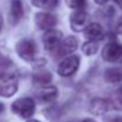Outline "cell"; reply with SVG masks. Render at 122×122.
<instances>
[{
	"instance_id": "1",
	"label": "cell",
	"mask_w": 122,
	"mask_h": 122,
	"mask_svg": "<svg viewBox=\"0 0 122 122\" xmlns=\"http://www.w3.org/2000/svg\"><path fill=\"white\" fill-rule=\"evenodd\" d=\"M36 109L35 101L31 97H23L14 101L11 106V110L23 119H30Z\"/></svg>"
},
{
	"instance_id": "2",
	"label": "cell",
	"mask_w": 122,
	"mask_h": 122,
	"mask_svg": "<svg viewBox=\"0 0 122 122\" xmlns=\"http://www.w3.org/2000/svg\"><path fill=\"white\" fill-rule=\"evenodd\" d=\"M18 90V80L11 72H0V96L11 97Z\"/></svg>"
},
{
	"instance_id": "3",
	"label": "cell",
	"mask_w": 122,
	"mask_h": 122,
	"mask_svg": "<svg viewBox=\"0 0 122 122\" xmlns=\"http://www.w3.org/2000/svg\"><path fill=\"white\" fill-rule=\"evenodd\" d=\"M36 50H37L36 43L32 39H23L18 41L15 45V51L18 56L26 62H32L35 59Z\"/></svg>"
},
{
	"instance_id": "4",
	"label": "cell",
	"mask_w": 122,
	"mask_h": 122,
	"mask_svg": "<svg viewBox=\"0 0 122 122\" xmlns=\"http://www.w3.org/2000/svg\"><path fill=\"white\" fill-rule=\"evenodd\" d=\"M78 66H80V57L78 56H69L59 63L57 72L63 77H69L77 71Z\"/></svg>"
},
{
	"instance_id": "5",
	"label": "cell",
	"mask_w": 122,
	"mask_h": 122,
	"mask_svg": "<svg viewBox=\"0 0 122 122\" xmlns=\"http://www.w3.org/2000/svg\"><path fill=\"white\" fill-rule=\"evenodd\" d=\"M102 57L109 63H122V45L117 43H109L102 50Z\"/></svg>"
},
{
	"instance_id": "6",
	"label": "cell",
	"mask_w": 122,
	"mask_h": 122,
	"mask_svg": "<svg viewBox=\"0 0 122 122\" xmlns=\"http://www.w3.org/2000/svg\"><path fill=\"white\" fill-rule=\"evenodd\" d=\"M62 32L58 30H49L45 32L43 37V43L45 46V50L47 51H57L58 47L62 44Z\"/></svg>"
},
{
	"instance_id": "7",
	"label": "cell",
	"mask_w": 122,
	"mask_h": 122,
	"mask_svg": "<svg viewBox=\"0 0 122 122\" xmlns=\"http://www.w3.org/2000/svg\"><path fill=\"white\" fill-rule=\"evenodd\" d=\"M36 24L37 26L41 29V30H45V31H49V30H53V27L56 26L57 24V19L53 14L51 13H37L36 14Z\"/></svg>"
},
{
	"instance_id": "8",
	"label": "cell",
	"mask_w": 122,
	"mask_h": 122,
	"mask_svg": "<svg viewBox=\"0 0 122 122\" xmlns=\"http://www.w3.org/2000/svg\"><path fill=\"white\" fill-rule=\"evenodd\" d=\"M84 37L88 39V41H97L103 39L104 37V30L103 27L97 23L89 24L84 30Z\"/></svg>"
},
{
	"instance_id": "9",
	"label": "cell",
	"mask_w": 122,
	"mask_h": 122,
	"mask_svg": "<svg viewBox=\"0 0 122 122\" xmlns=\"http://www.w3.org/2000/svg\"><path fill=\"white\" fill-rule=\"evenodd\" d=\"M86 13L83 11V10H80V11H76L71 14L70 17V23H71V27L72 30H75L76 32L78 31H84L85 27L88 26L86 25Z\"/></svg>"
},
{
	"instance_id": "10",
	"label": "cell",
	"mask_w": 122,
	"mask_h": 122,
	"mask_svg": "<svg viewBox=\"0 0 122 122\" xmlns=\"http://www.w3.org/2000/svg\"><path fill=\"white\" fill-rule=\"evenodd\" d=\"M24 7L21 0H12L10 6V19L12 24H18L19 20L23 18Z\"/></svg>"
},
{
	"instance_id": "11",
	"label": "cell",
	"mask_w": 122,
	"mask_h": 122,
	"mask_svg": "<svg viewBox=\"0 0 122 122\" xmlns=\"http://www.w3.org/2000/svg\"><path fill=\"white\" fill-rule=\"evenodd\" d=\"M109 102L103 98H94L89 104V110L95 115H102L109 110Z\"/></svg>"
},
{
	"instance_id": "12",
	"label": "cell",
	"mask_w": 122,
	"mask_h": 122,
	"mask_svg": "<svg viewBox=\"0 0 122 122\" xmlns=\"http://www.w3.org/2000/svg\"><path fill=\"white\" fill-rule=\"evenodd\" d=\"M76 47H77V39L74 36H69L62 41V44L57 51H58L59 56H66V55L72 53L76 50Z\"/></svg>"
},
{
	"instance_id": "13",
	"label": "cell",
	"mask_w": 122,
	"mask_h": 122,
	"mask_svg": "<svg viewBox=\"0 0 122 122\" xmlns=\"http://www.w3.org/2000/svg\"><path fill=\"white\" fill-rule=\"evenodd\" d=\"M58 95V90L56 86H50V85H46V86H43L41 88V91H39V98L44 102H51L53 101Z\"/></svg>"
},
{
	"instance_id": "14",
	"label": "cell",
	"mask_w": 122,
	"mask_h": 122,
	"mask_svg": "<svg viewBox=\"0 0 122 122\" xmlns=\"http://www.w3.org/2000/svg\"><path fill=\"white\" fill-rule=\"evenodd\" d=\"M51 81H52V75H51V72H49L46 70H41L33 75V82L37 85H39L41 88L49 85Z\"/></svg>"
},
{
	"instance_id": "15",
	"label": "cell",
	"mask_w": 122,
	"mask_h": 122,
	"mask_svg": "<svg viewBox=\"0 0 122 122\" xmlns=\"http://www.w3.org/2000/svg\"><path fill=\"white\" fill-rule=\"evenodd\" d=\"M104 80L109 83L122 81V68H109L104 71Z\"/></svg>"
},
{
	"instance_id": "16",
	"label": "cell",
	"mask_w": 122,
	"mask_h": 122,
	"mask_svg": "<svg viewBox=\"0 0 122 122\" xmlns=\"http://www.w3.org/2000/svg\"><path fill=\"white\" fill-rule=\"evenodd\" d=\"M33 5L39 8H45V10H51L55 8L58 4V0H32Z\"/></svg>"
},
{
	"instance_id": "17",
	"label": "cell",
	"mask_w": 122,
	"mask_h": 122,
	"mask_svg": "<svg viewBox=\"0 0 122 122\" xmlns=\"http://www.w3.org/2000/svg\"><path fill=\"white\" fill-rule=\"evenodd\" d=\"M98 49V44L96 41H86L83 44L82 46V51L85 56H92L97 52Z\"/></svg>"
},
{
	"instance_id": "18",
	"label": "cell",
	"mask_w": 122,
	"mask_h": 122,
	"mask_svg": "<svg viewBox=\"0 0 122 122\" xmlns=\"http://www.w3.org/2000/svg\"><path fill=\"white\" fill-rule=\"evenodd\" d=\"M66 5L71 8H75L77 11L83 10L85 7V0H65Z\"/></svg>"
},
{
	"instance_id": "19",
	"label": "cell",
	"mask_w": 122,
	"mask_h": 122,
	"mask_svg": "<svg viewBox=\"0 0 122 122\" xmlns=\"http://www.w3.org/2000/svg\"><path fill=\"white\" fill-rule=\"evenodd\" d=\"M116 29H117V31L119 32H122V18L119 20V23H117V26H116Z\"/></svg>"
},
{
	"instance_id": "20",
	"label": "cell",
	"mask_w": 122,
	"mask_h": 122,
	"mask_svg": "<svg viewBox=\"0 0 122 122\" xmlns=\"http://www.w3.org/2000/svg\"><path fill=\"white\" fill-rule=\"evenodd\" d=\"M109 0H95V2L97 4V5H104V4H107Z\"/></svg>"
},
{
	"instance_id": "21",
	"label": "cell",
	"mask_w": 122,
	"mask_h": 122,
	"mask_svg": "<svg viewBox=\"0 0 122 122\" xmlns=\"http://www.w3.org/2000/svg\"><path fill=\"white\" fill-rule=\"evenodd\" d=\"M109 122H122V117H114V119H112Z\"/></svg>"
},
{
	"instance_id": "22",
	"label": "cell",
	"mask_w": 122,
	"mask_h": 122,
	"mask_svg": "<svg viewBox=\"0 0 122 122\" xmlns=\"http://www.w3.org/2000/svg\"><path fill=\"white\" fill-rule=\"evenodd\" d=\"M115 2H116V4L122 8V0H115Z\"/></svg>"
},
{
	"instance_id": "23",
	"label": "cell",
	"mask_w": 122,
	"mask_h": 122,
	"mask_svg": "<svg viewBox=\"0 0 122 122\" xmlns=\"http://www.w3.org/2000/svg\"><path fill=\"white\" fill-rule=\"evenodd\" d=\"M82 122H96V121H94L92 119H85V120H83Z\"/></svg>"
},
{
	"instance_id": "24",
	"label": "cell",
	"mask_w": 122,
	"mask_h": 122,
	"mask_svg": "<svg viewBox=\"0 0 122 122\" xmlns=\"http://www.w3.org/2000/svg\"><path fill=\"white\" fill-rule=\"evenodd\" d=\"M2 112H4V104L0 103V113H2Z\"/></svg>"
},
{
	"instance_id": "25",
	"label": "cell",
	"mask_w": 122,
	"mask_h": 122,
	"mask_svg": "<svg viewBox=\"0 0 122 122\" xmlns=\"http://www.w3.org/2000/svg\"><path fill=\"white\" fill-rule=\"evenodd\" d=\"M119 95H120V98H121V101H122V86L120 88V91H119Z\"/></svg>"
},
{
	"instance_id": "26",
	"label": "cell",
	"mask_w": 122,
	"mask_h": 122,
	"mask_svg": "<svg viewBox=\"0 0 122 122\" xmlns=\"http://www.w3.org/2000/svg\"><path fill=\"white\" fill-rule=\"evenodd\" d=\"M1 26H2V19H1V17H0V31H1Z\"/></svg>"
},
{
	"instance_id": "27",
	"label": "cell",
	"mask_w": 122,
	"mask_h": 122,
	"mask_svg": "<svg viewBox=\"0 0 122 122\" xmlns=\"http://www.w3.org/2000/svg\"><path fill=\"white\" fill-rule=\"evenodd\" d=\"M27 122H39V121H37V120H32V119H31V120H29Z\"/></svg>"
}]
</instances>
